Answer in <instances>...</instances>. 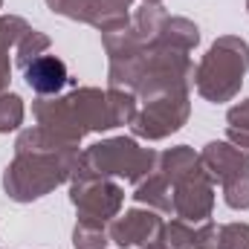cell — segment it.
<instances>
[{
    "instance_id": "6da1fadb",
    "label": "cell",
    "mask_w": 249,
    "mask_h": 249,
    "mask_svg": "<svg viewBox=\"0 0 249 249\" xmlns=\"http://www.w3.org/2000/svg\"><path fill=\"white\" fill-rule=\"evenodd\" d=\"M26 81L35 93H58L67 84V67L55 55H41L26 67Z\"/></svg>"
}]
</instances>
